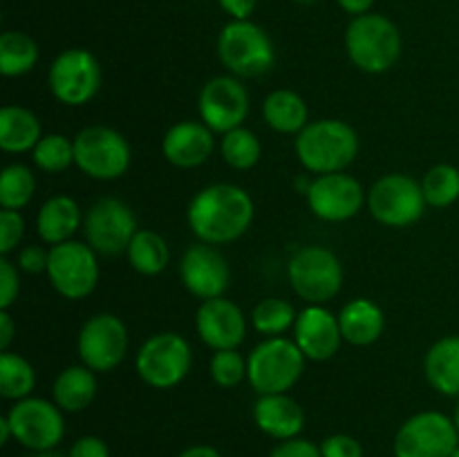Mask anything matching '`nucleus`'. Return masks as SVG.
I'll list each match as a JSON object with an SVG mask.
<instances>
[{
    "mask_svg": "<svg viewBox=\"0 0 459 457\" xmlns=\"http://www.w3.org/2000/svg\"><path fill=\"white\" fill-rule=\"evenodd\" d=\"M188 227L206 245H229L249 231L254 200L236 184H211L188 204Z\"/></svg>",
    "mask_w": 459,
    "mask_h": 457,
    "instance_id": "obj_1",
    "label": "nucleus"
},
{
    "mask_svg": "<svg viewBox=\"0 0 459 457\" xmlns=\"http://www.w3.org/2000/svg\"><path fill=\"white\" fill-rule=\"evenodd\" d=\"M296 155L309 173H343L359 155V134L341 119L309 121L296 134Z\"/></svg>",
    "mask_w": 459,
    "mask_h": 457,
    "instance_id": "obj_2",
    "label": "nucleus"
},
{
    "mask_svg": "<svg viewBox=\"0 0 459 457\" xmlns=\"http://www.w3.org/2000/svg\"><path fill=\"white\" fill-rule=\"evenodd\" d=\"M348 56L368 74H384L402 56V34L390 18L381 13L354 16L345 31Z\"/></svg>",
    "mask_w": 459,
    "mask_h": 457,
    "instance_id": "obj_3",
    "label": "nucleus"
},
{
    "mask_svg": "<svg viewBox=\"0 0 459 457\" xmlns=\"http://www.w3.org/2000/svg\"><path fill=\"white\" fill-rule=\"evenodd\" d=\"M305 354L296 341L272 336L251 349L247 358V379L258 394H281L303 376Z\"/></svg>",
    "mask_w": 459,
    "mask_h": 457,
    "instance_id": "obj_4",
    "label": "nucleus"
},
{
    "mask_svg": "<svg viewBox=\"0 0 459 457\" xmlns=\"http://www.w3.org/2000/svg\"><path fill=\"white\" fill-rule=\"evenodd\" d=\"M218 56L229 72L245 79L263 76L276 61L272 39L251 21H233L220 31Z\"/></svg>",
    "mask_w": 459,
    "mask_h": 457,
    "instance_id": "obj_5",
    "label": "nucleus"
},
{
    "mask_svg": "<svg viewBox=\"0 0 459 457\" xmlns=\"http://www.w3.org/2000/svg\"><path fill=\"white\" fill-rule=\"evenodd\" d=\"M133 152L119 130L108 125H90L74 137V164L92 179L110 182L128 170Z\"/></svg>",
    "mask_w": 459,
    "mask_h": 457,
    "instance_id": "obj_6",
    "label": "nucleus"
},
{
    "mask_svg": "<svg viewBox=\"0 0 459 457\" xmlns=\"http://www.w3.org/2000/svg\"><path fill=\"white\" fill-rule=\"evenodd\" d=\"M191 345L184 336L175 334V332L152 334L139 348L137 358H134L139 379L157 390H169L182 384L191 372Z\"/></svg>",
    "mask_w": 459,
    "mask_h": 457,
    "instance_id": "obj_7",
    "label": "nucleus"
},
{
    "mask_svg": "<svg viewBox=\"0 0 459 457\" xmlns=\"http://www.w3.org/2000/svg\"><path fill=\"white\" fill-rule=\"evenodd\" d=\"M291 289L309 305H323L343 287V267L334 251L325 246H303L287 264Z\"/></svg>",
    "mask_w": 459,
    "mask_h": 457,
    "instance_id": "obj_8",
    "label": "nucleus"
},
{
    "mask_svg": "<svg viewBox=\"0 0 459 457\" xmlns=\"http://www.w3.org/2000/svg\"><path fill=\"white\" fill-rule=\"evenodd\" d=\"M426 197L421 182L406 173H388L372 184L368 193V209L377 222L385 227H411L424 215Z\"/></svg>",
    "mask_w": 459,
    "mask_h": 457,
    "instance_id": "obj_9",
    "label": "nucleus"
},
{
    "mask_svg": "<svg viewBox=\"0 0 459 457\" xmlns=\"http://www.w3.org/2000/svg\"><path fill=\"white\" fill-rule=\"evenodd\" d=\"M48 278L54 289L67 300H81L99 282L97 251L83 242L67 240L49 249Z\"/></svg>",
    "mask_w": 459,
    "mask_h": 457,
    "instance_id": "obj_10",
    "label": "nucleus"
},
{
    "mask_svg": "<svg viewBox=\"0 0 459 457\" xmlns=\"http://www.w3.org/2000/svg\"><path fill=\"white\" fill-rule=\"evenodd\" d=\"M457 446L455 421L437 410L417 412L394 435L397 457H451Z\"/></svg>",
    "mask_w": 459,
    "mask_h": 457,
    "instance_id": "obj_11",
    "label": "nucleus"
},
{
    "mask_svg": "<svg viewBox=\"0 0 459 457\" xmlns=\"http://www.w3.org/2000/svg\"><path fill=\"white\" fill-rule=\"evenodd\" d=\"M48 83L54 97L65 106H85L101 88V65L88 49H65L49 65Z\"/></svg>",
    "mask_w": 459,
    "mask_h": 457,
    "instance_id": "obj_12",
    "label": "nucleus"
},
{
    "mask_svg": "<svg viewBox=\"0 0 459 457\" xmlns=\"http://www.w3.org/2000/svg\"><path fill=\"white\" fill-rule=\"evenodd\" d=\"M137 231L133 209L117 197H101L83 218L85 240L101 255H119L128 251Z\"/></svg>",
    "mask_w": 459,
    "mask_h": 457,
    "instance_id": "obj_13",
    "label": "nucleus"
},
{
    "mask_svg": "<svg viewBox=\"0 0 459 457\" xmlns=\"http://www.w3.org/2000/svg\"><path fill=\"white\" fill-rule=\"evenodd\" d=\"M13 439L30 451H52L65 433L61 408L48 399L27 397L16 401L7 415Z\"/></svg>",
    "mask_w": 459,
    "mask_h": 457,
    "instance_id": "obj_14",
    "label": "nucleus"
},
{
    "mask_svg": "<svg viewBox=\"0 0 459 457\" xmlns=\"http://www.w3.org/2000/svg\"><path fill=\"white\" fill-rule=\"evenodd\" d=\"M79 357L94 372H110L128 352V330L115 314L88 318L79 332Z\"/></svg>",
    "mask_w": 459,
    "mask_h": 457,
    "instance_id": "obj_15",
    "label": "nucleus"
},
{
    "mask_svg": "<svg viewBox=\"0 0 459 457\" xmlns=\"http://www.w3.org/2000/svg\"><path fill=\"white\" fill-rule=\"evenodd\" d=\"M202 124L213 133H231L245 124L249 115V92L233 76H213L206 81L197 99Z\"/></svg>",
    "mask_w": 459,
    "mask_h": 457,
    "instance_id": "obj_16",
    "label": "nucleus"
},
{
    "mask_svg": "<svg viewBox=\"0 0 459 457\" xmlns=\"http://www.w3.org/2000/svg\"><path fill=\"white\" fill-rule=\"evenodd\" d=\"M179 276H182L184 287L195 298L211 300L220 298L229 289L231 267L218 246L200 242L184 251L182 263H179Z\"/></svg>",
    "mask_w": 459,
    "mask_h": 457,
    "instance_id": "obj_17",
    "label": "nucleus"
},
{
    "mask_svg": "<svg viewBox=\"0 0 459 457\" xmlns=\"http://www.w3.org/2000/svg\"><path fill=\"white\" fill-rule=\"evenodd\" d=\"M307 204L316 218L325 222H345L361 211L366 191L352 175L330 173L318 175L309 184Z\"/></svg>",
    "mask_w": 459,
    "mask_h": 457,
    "instance_id": "obj_18",
    "label": "nucleus"
},
{
    "mask_svg": "<svg viewBox=\"0 0 459 457\" xmlns=\"http://www.w3.org/2000/svg\"><path fill=\"white\" fill-rule=\"evenodd\" d=\"M195 327L200 339L211 349H236L247 336V318L233 300L220 298L204 300L195 314Z\"/></svg>",
    "mask_w": 459,
    "mask_h": 457,
    "instance_id": "obj_19",
    "label": "nucleus"
},
{
    "mask_svg": "<svg viewBox=\"0 0 459 457\" xmlns=\"http://www.w3.org/2000/svg\"><path fill=\"white\" fill-rule=\"evenodd\" d=\"M294 341L305 358L330 361L339 352L341 341H343L339 316H334L323 305H307L296 318Z\"/></svg>",
    "mask_w": 459,
    "mask_h": 457,
    "instance_id": "obj_20",
    "label": "nucleus"
},
{
    "mask_svg": "<svg viewBox=\"0 0 459 457\" xmlns=\"http://www.w3.org/2000/svg\"><path fill=\"white\" fill-rule=\"evenodd\" d=\"M213 130L200 121H179L161 139V152L178 168H197L213 155Z\"/></svg>",
    "mask_w": 459,
    "mask_h": 457,
    "instance_id": "obj_21",
    "label": "nucleus"
},
{
    "mask_svg": "<svg viewBox=\"0 0 459 457\" xmlns=\"http://www.w3.org/2000/svg\"><path fill=\"white\" fill-rule=\"evenodd\" d=\"M255 426L273 439H294L305 426V410L287 392L260 394L254 406Z\"/></svg>",
    "mask_w": 459,
    "mask_h": 457,
    "instance_id": "obj_22",
    "label": "nucleus"
},
{
    "mask_svg": "<svg viewBox=\"0 0 459 457\" xmlns=\"http://www.w3.org/2000/svg\"><path fill=\"white\" fill-rule=\"evenodd\" d=\"M83 224L79 204L67 195H54L40 206L39 218H36V228H39L40 240L48 245H61V242L72 240L79 227Z\"/></svg>",
    "mask_w": 459,
    "mask_h": 457,
    "instance_id": "obj_23",
    "label": "nucleus"
},
{
    "mask_svg": "<svg viewBox=\"0 0 459 457\" xmlns=\"http://www.w3.org/2000/svg\"><path fill=\"white\" fill-rule=\"evenodd\" d=\"M339 325L343 341L363 348V345H372L375 341H379V336L384 334L385 318L377 303L368 298H354L341 309Z\"/></svg>",
    "mask_w": 459,
    "mask_h": 457,
    "instance_id": "obj_24",
    "label": "nucleus"
},
{
    "mask_svg": "<svg viewBox=\"0 0 459 457\" xmlns=\"http://www.w3.org/2000/svg\"><path fill=\"white\" fill-rule=\"evenodd\" d=\"M429 384L446 397H459V336H444L430 345L424 358Z\"/></svg>",
    "mask_w": 459,
    "mask_h": 457,
    "instance_id": "obj_25",
    "label": "nucleus"
},
{
    "mask_svg": "<svg viewBox=\"0 0 459 457\" xmlns=\"http://www.w3.org/2000/svg\"><path fill=\"white\" fill-rule=\"evenodd\" d=\"M40 139V121L34 112L22 106L0 110V148L4 152L34 151Z\"/></svg>",
    "mask_w": 459,
    "mask_h": 457,
    "instance_id": "obj_26",
    "label": "nucleus"
},
{
    "mask_svg": "<svg viewBox=\"0 0 459 457\" xmlns=\"http://www.w3.org/2000/svg\"><path fill=\"white\" fill-rule=\"evenodd\" d=\"M54 403L61 410L81 412L97 397V376L88 366L65 367L54 381Z\"/></svg>",
    "mask_w": 459,
    "mask_h": 457,
    "instance_id": "obj_27",
    "label": "nucleus"
},
{
    "mask_svg": "<svg viewBox=\"0 0 459 457\" xmlns=\"http://www.w3.org/2000/svg\"><path fill=\"white\" fill-rule=\"evenodd\" d=\"M263 116L269 128L282 134H299L309 124L307 103L291 90H273L263 103Z\"/></svg>",
    "mask_w": 459,
    "mask_h": 457,
    "instance_id": "obj_28",
    "label": "nucleus"
},
{
    "mask_svg": "<svg viewBox=\"0 0 459 457\" xmlns=\"http://www.w3.org/2000/svg\"><path fill=\"white\" fill-rule=\"evenodd\" d=\"M128 260L133 269L142 276H157L169 267L170 251L164 237L151 228H139L128 246Z\"/></svg>",
    "mask_w": 459,
    "mask_h": 457,
    "instance_id": "obj_29",
    "label": "nucleus"
},
{
    "mask_svg": "<svg viewBox=\"0 0 459 457\" xmlns=\"http://www.w3.org/2000/svg\"><path fill=\"white\" fill-rule=\"evenodd\" d=\"M39 45L22 31H4L0 36V72L4 76H22L34 70Z\"/></svg>",
    "mask_w": 459,
    "mask_h": 457,
    "instance_id": "obj_30",
    "label": "nucleus"
},
{
    "mask_svg": "<svg viewBox=\"0 0 459 457\" xmlns=\"http://www.w3.org/2000/svg\"><path fill=\"white\" fill-rule=\"evenodd\" d=\"M36 385V372L25 357L16 352L0 354V394L4 399H27Z\"/></svg>",
    "mask_w": 459,
    "mask_h": 457,
    "instance_id": "obj_31",
    "label": "nucleus"
},
{
    "mask_svg": "<svg viewBox=\"0 0 459 457\" xmlns=\"http://www.w3.org/2000/svg\"><path fill=\"white\" fill-rule=\"evenodd\" d=\"M36 177L27 166L9 164L0 173V204L3 209L21 211L34 197Z\"/></svg>",
    "mask_w": 459,
    "mask_h": 457,
    "instance_id": "obj_32",
    "label": "nucleus"
},
{
    "mask_svg": "<svg viewBox=\"0 0 459 457\" xmlns=\"http://www.w3.org/2000/svg\"><path fill=\"white\" fill-rule=\"evenodd\" d=\"M426 204L446 209L459 200V170L451 164H437L421 179Z\"/></svg>",
    "mask_w": 459,
    "mask_h": 457,
    "instance_id": "obj_33",
    "label": "nucleus"
},
{
    "mask_svg": "<svg viewBox=\"0 0 459 457\" xmlns=\"http://www.w3.org/2000/svg\"><path fill=\"white\" fill-rule=\"evenodd\" d=\"M220 152H222L224 161L236 170H249L254 168L263 155V146H260L258 137L247 128H236L227 133L220 143Z\"/></svg>",
    "mask_w": 459,
    "mask_h": 457,
    "instance_id": "obj_34",
    "label": "nucleus"
},
{
    "mask_svg": "<svg viewBox=\"0 0 459 457\" xmlns=\"http://www.w3.org/2000/svg\"><path fill=\"white\" fill-rule=\"evenodd\" d=\"M296 318H299V314L294 312L291 303H287L282 298L260 300L254 307V314H251L254 327L260 334L267 336V339L285 334L290 327L296 325Z\"/></svg>",
    "mask_w": 459,
    "mask_h": 457,
    "instance_id": "obj_35",
    "label": "nucleus"
},
{
    "mask_svg": "<svg viewBox=\"0 0 459 457\" xmlns=\"http://www.w3.org/2000/svg\"><path fill=\"white\" fill-rule=\"evenodd\" d=\"M31 160L45 173H63L74 164V142L65 134H45L31 151Z\"/></svg>",
    "mask_w": 459,
    "mask_h": 457,
    "instance_id": "obj_36",
    "label": "nucleus"
},
{
    "mask_svg": "<svg viewBox=\"0 0 459 457\" xmlns=\"http://www.w3.org/2000/svg\"><path fill=\"white\" fill-rule=\"evenodd\" d=\"M211 379L222 388H233L247 379V358L236 349H220L211 358Z\"/></svg>",
    "mask_w": 459,
    "mask_h": 457,
    "instance_id": "obj_37",
    "label": "nucleus"
},
{
    "mask_svg": "<svg viewBox=\"0 0 459 457\" xmlns=\"http://www.w3.org/2000/svg\"><path fill=\"white\" fill-rule=\"evenodd\" d=\"M22 233H25V220L21 218V213L9 209L0 211V254H12L22 240Z\"/></svg>",
    "mask_w": 459,
    "mask_h": 457,
    "instance_id": "obj_38",
    "label": "nucleus"
},
{
    "mask_svg": "<svg viewBox=\"0 0 459 457\" xmlns=\"http://www.w3.org/2000/svg\"><path fill=\"white\" fill-rule=\"evenodd\" d=\"M21 280H18V269L7 255L0 258V309H9L16 300Z\"/></svg>",
    "mask_w": 459,
    "mask_h": 457,
    "instance_id": "obj_39",
    "label": "nucleus"
},
{
    "mask_svg": "<svg viewBox=\"0 0 459 457\" xmlns=\"http://www.w3.org/2000/svg\"><path fill=\"white\" fill-rule=\"evenodd\" d=\"M323 457H363V448L352 435H330L321 444Z\"/></svg>",
    "mask_w": 459,
    "mask_h": 457,
    "instance_id": "obj_40",
    "label": "nucleus"
},
{
    "mask_svg": "<svg viewBox=\"0 0 459 457\" xmlns=\"http://www.w3.org/2000/svg\"><path fill=\"white\" fill-rule=\"evenodd\" d=\"M269 457H323V453L321 446H316V444L309 442V439L294 437L278 444Z\"/></svg>",
    "mask_w": 459,
    "mask_h": 457,
    "instance_id": "obj_41",
    "label": "nucleus"
},
{
    "mask_svg": "<svg viewBox=\"0 0 459 457\" xmlns=\"http://www.w3.org/2000/svg\"><path fill=\"white\" fill-rule=\"evenodd\" d=\"M48 263H49V251L40 249V246L31 245L25 246V249L18 254V269L27 273H40L48 272Z\"/></svg>",
    "mask_w": 459,
    "mask_h": 457,
    "instance_id": "obj_42",
    "label": "nucleus"
},
{
    "mask_svg": "<svg viewBox=\"0 0 459 457\" xmlns=\"http://www.w3.org/2000/svg\"><path fill=\"white\" fill-rule=\"evenodd\" d=\"M70 457H110V451H108V444L101 437L85 435V437L76 439L72 444Z\"/></svg>",
    "mask_w": 459,
    "mask_h": 457,
    "instance_id": "obj_43",
    "label": "nucleus"
},
{
    "mask_svg": "<svg viewBox=\"0 0 459 457\" xmlns=\"http://www.w3.org/2000/svg\"><path fill=\"white\" fill-rule=\"evenodd\" d=\"M258 0H220V7L233 18V21H249Z\"/></svg>",
    "mask_w": 459,
    "mask_h": 457,
    "instance_id": "obj_44",
    "label": "nucleus"
},
{
    "mask_svg": "<svg viewBox=\"0 0 459 457\" xmlns=\"http://www.w3.org/2000/svg\"><path fill=\"white\" fill-rule=\"evenodd\" d=\"M13 341V318L7 309H0V349L7 352Z\"/></svg>",
    "mask_w": 459,
    "mask_h": 457,
    "instance_id": "obj_45",
    "label": "nucleus"
},
{
    "mask_svg": "<svg viewBox=\"0 0 459 457\" xmlns=\"http://www.w3.org/2000/svg\"><path fill=\"white\" fill-rule=\"evenodd\" d=\"M339 4L352 16H363V13L370 12L375 0H339Z\"/></svg>",
    "mask_w": 459,
    "mask_h": 457,
    "instance_id": "obj_46",
    "label": "nucleus"
},
{
    "mask_svg": "<svg viewBox=\"0 0 459 457\" xmlns=\"http://www.w3.org/2000/svg\"><path fill=\"white\" fill-rule=\"evenodd\" d=\"M179 457H222L213 446H191L184 453H179Z\"/></svg>",
    "mask_w": 459,
    "mask_h": 457,
    "instance_id": "obj_47",
    "label": "nucleus"
},
{
    "mask_svg": "<svg viewBox=\"0 0 459 457\" xmlns=\"http://www.w3.org/2000/svg\"><path fill=\"white\" fill-rule=\"evenodd\" d=\"M9 437H13V433H12V426H9L7 415H4L0 417V444H7Z\"/></svg>",
    "mask_w": 459,
    "mask_h": 457,
    "instance_id": "obj_48",
    "label": "nucleus"
},
{
    "mask_svg": "<svg viewBox=\"0 0 459 457\" xmlns=\"http://www.w3.org/2000/svg\"><path fill=\"white\" fill-rule=\"evenodd\" d=\"M31 457H70V455H63V453H58V451H39V453H34V455Z\"/></svg>",
    "mask_w": 459,
    "mask_h": 457,
    "instance_id": "obj_49",
    "label": "nucleus"
},
{
    "mask_svg": "<svg viewBox=\"0 0 459 457\" xmlns=\"http://www.w3.org/2000/svg\"><path fill=\"white\" fill-rule=\"evenodd\" d=\"M453 421H455L457 433H459V401H457V406H455V415H453Z\"/></svg>",
    "mask_w": 459,
    "mask_h": 457,
    "instance_id": "obj_50",
    "label": "nucleus"
},
{
    "mask_svg": "<svg viewBox=\"0 0 459 457\" xmlns=\"http://www.w3.org/2000/svg\"><path fill=\"white\" fill-rule=\"evenodd\" d=\"M294 3H300V4H312V3H316V0H294Z\"/></svg>",
    "mask_w": 459,
    "mask_h": 457,
    "instance_id": "obj_51",
    "label": "nucleus"
},
{
    "mask_svg": "<svg viewBox=\"0 0 459 457\" xmlns=\"http://www.w3.org/2000/svg\"><path fill=\"white\" fill-rule=\"evenodd\" d=\"M451 457H459V446L455 448V453H453V455Z\"/></svg>",
    "mask_w": 459,
    "mask_h": 457,
    "instance_id": "obj_52",
    "label": "nucleus"
}]
</instances>
